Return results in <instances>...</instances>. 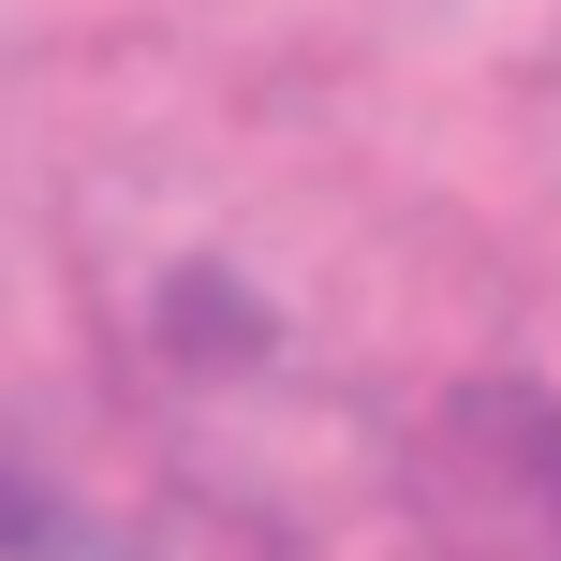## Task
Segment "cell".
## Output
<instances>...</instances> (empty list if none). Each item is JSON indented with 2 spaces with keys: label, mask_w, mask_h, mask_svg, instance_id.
<instances>
[{
  "label": "cell",
  "mask_w": 561,
  "mask_h": 561,
  "mask_svg": "<svg viewBox=\"0 0 561 561\" xmlns=\"http://www.w3.org/2000/svg\"><path fill=\"white\" fill-rule=\"evenodd\" d=\"M414 517L428 561H561V399L458 385L414 428Z\"/></svg>",
  "instance_id": "cell-1"
}]
</instances>
